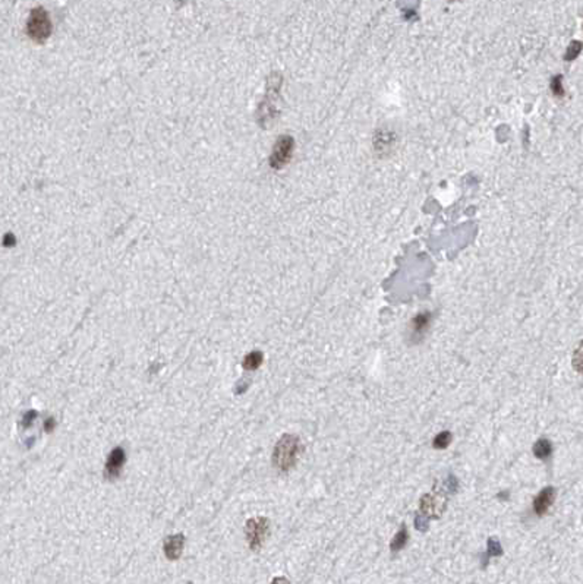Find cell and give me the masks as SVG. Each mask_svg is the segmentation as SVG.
<instances>
[{
  "label": "cell",
  "instance_id": "cell-1",
  "mask_svg": "<svg viewBox=\"0 0 583 584\" xmlns=\"http://www.w3.org/2000/svg\"><path fill=\"white\" fill-rule=\"evenodd\" d=\"M300 451V442L296 435L286 434L277 441L273 452V464L282 470L288 471L296 464L297 455Z\"/></svg>",
  "mask_w": 583,
  "mask_h": 584
},
{
  "label": "cell",
  "instance_id": "cell-2",
  "mask_svg": "<svg viewBox=\"0 0 583 584\" xmlns=\"http://www.w3.org/2000/svg\"><path fill=\"white\" fill-rule=\"evenodd\" d=\"M26 32L35 43H44L51 34V21L46 9L35 7L31 10L26 21Z\"/></svg>",
  "mask_w": 583,
  "mask_h": 584
},
{
  "label": "cell",
  "instance_id": "cell-3",
  "mask_svg": "<svg viewBox=\"0 0 583 584\" xmlns=\"http://www.w3.org/2000/svg\"><path fill=\"white\" fill-rule=\"evenodd\" d=\"M268 529H270V523L266 517H255L246 523L245 535H246L249 548L252 551H258L263 546V542L268 535Z\"/></svg>",
  "mask_w": 583,
  "mask_h": 584
},
{
  "label": "cell",
  "instance_id": "cell-4",
  "mask_svg": "<svg viewBox=\"0 0 583 584\" xmlns=\"http://www.w3.org/2000/svg\"><path fill=\"white\" fill-rule=\"evenodd\" d=\"M447 508V496L441 492H430L421 498L419 510L427 518H438Z\"/></svg>",
  "mask_w": 583,
  "mask_h": 584
},
{
  "label": "cell",
  "instance_id": "cell-5",
  "mask_svg": "<svg viewBox=\"0 0 583 584\" xmlns=\"http://www.w3.org/2000/svg\"><path fill=\"white\" fill-rule=\"evenodd\" d=\"M293 146H294V141L292 137H288V135L280 137L273 148V154L270 157V165L273 168L285 167L288 164V161L291 160Z\"/></svg>",
  "mask_w": 583,
  "mask_h": 584
},
{
  "label": "cell",
  "instance_id": "cell-6",
  "mask_svg": "<svg viewBox=\"0 0 583 584\" xmlns=\"http://www.w3.org/2000/svg\"><path fill=\"white\" fill-rule=\"evenodd\" d=\"M125 460H126V455H125L123 448H121V446L115 448L107 458V463L104 467V477L107 480H115L116 477H119L121 470L125 464Z\"/></svg>",
  "mask_w": 583,
  "mask_h": 584
},
{
  "label": "cell",
  "instance_id": "cell-7",
  "mask_svg": "<svg viewBox=\"0 0 583 584\" xmlns=\"http://www.w3.org/2000/svg\"><path fill=\"white\" fill-rule=\"evenodd\" d=\"M554 498H556V489L553 486L542 489L534 501V510H535L536 515L542 517L544 514H547V511L550 510V507L554 502Z\"/></svg>",
  "mask_w": 583,
  "mask_h": 584
},
{
  "label": "cell",
  "instance_id": "cell-8",
  "mask_svg": "<svg viewBox=\"0 0 583 584\" xmlns=\"http://www.w3.org/2000/svg\"><path fill=\"white\" fill-rule=\"evenodd\" d=\"M185 537L183 535H173L164 540V555L169 560H177L183 551Z\"/></svg>",
  "mask_w": 583,
  "mask_h": 584
},
{
  "label": "cell",
  "instance_id": "cell-9",
  "mask_svg": "<svg viewBox=\"0 0 583 584\" xmlns=\"http://www.w3.org/2000/svg\"><path fill=\"white\" fill-rule=\"evenodd\" d=\"M263 359H264L263 353H261L260 350H254V351L248 353V354L243 357L242 366H243V369H246V371H254V369L260 368V365L263 363Z\"/></svg>",
  "mask_w": 583,
  "mask_h": 584
},
{
  "label": "cell",
  "instance_id": "cell-10",
  "mask_svg": "<svg viewBox=\"0 0 583 584\" xmlns=\"http://www.w3.org/2000/svg\"><path fill=\"white\" fill-rule=\"evenodd\" d=\"M534 454L536 458L545 460L553 454V445L548 439L542 438L539 441H536V444L534 445Z\"/></svg>",
  "mask_w": 583,
  "mask_h": 584
},
{
  "label": "cell",
  "instance_id": "cell-11",
  "mask_svg": "<svg viewBox=\"0 0 583 584\" xmlns=\"http://www.w3.org/2000/svg\"><path fill=\"white\" fill-rule=\"evenodd\" d=\"M408 540H409L408 529L403 526V527L396 533V536L393 537V540H391V543H390V549H391L393 552H399V551H402V549L406 546Z\"/></svg>",
  "mask_w": 583,
  "mask_h": 584
},
{
  "label": "cell",
  "instance_id": "cell-12",
  "mask_svg": "<svg viewBox=\"0 0 583 584\" xmlns=\"http://www.w3.org/2000/svg\"><path fill=\"white\" fill-rule=\"evenodd\" d=\"M430 321H431V315H430L428 312L416 315V316L413 318V322H412L413 331H415V332H418V334L424 332V331L428 328V325H430Z\"/></svg>",
  "mask_w": 583,
  "mask_h": 584
},
{
  "label": "cell",
  "instance_id": "cell-13",
  "mask_svg": "<svg viewBox=\"0 0 583 584\" xmlns=\"http://www.w3.org/2000/svg\"><path fill=\"white\" fill-rule=\"evenodd\" d=\"M572 363H573V368L579 372V374H583V340L579 343V346L576 347V350H575V353H573V360H572Z\"/></svg>",
  "mask_w": 583,
  "mask_h": 584
},
{
  "label": "cell",
  "instance_id": "cell-14",
  "mask_svg": "<svg viewBox=\"0 0 583 584\" xmlns=\"http://www.w3.org/2000/svg\"><path fill=\"white\" fill-rule=\"evenodd\" d=\"M581 51H582V43L581 41H572L569 48H567V53H566L564 59L566 60H573V59H576L579 56Z\"/></svg>",
  "mask_w": 583,
  "mask_h": 584
},
{
  "label": "cell",
  "instance_id": "cell-15",
  "mask_svg": "<svg viewBox=\"0 0 583 584\" xmlns=\"http://www.w3.org/2000/svg\"><path fill=\"white\" fill-rule=\"evenodd\" d=\"M450 441H451V434L444 431V432L438 434L437 437L434 438V441H433V445H434V448L441 449V448H445V446L450 444Z\"/></svg>",
  "mask_w": 583,
  "mask_h": 584
},
{
  "label": "cell",
  "instance_id": "cell-16",
  "mask_svg": "<svg viewBox=\"0 0 583 584\" xmlns=\"http://www.w3.org/2000/svg\"><path fill=\"white\" fill-rule=\"evenodd\" d=\"M503 555V548L500 545V542L497 539H489L488 540V558L491 557H500Z\"/></svg>",
  "mask_w": 583,
  "mask_h": 584
},
{
  "label": "cell",
  "instance_id": "cell-17",
  "mask_svg": "<svg viewBox=\"0 0 583 584\" xmlns=\"http://www.w3.org/2000/svg\"><path fill=\"white\" fill-rule=\"evenodd\" d=\"M551 90H553L554 95H557V97H563L564 95V88H563V84H561V75H559V76H556L553 79Z\"/></svg>",
  "mask_w": 583,
  "mask_h": 584
},
{
  "label": "cell",
  "instance_id": "cell-18",
  "mask_svg": "<svg viewBox=\"0 0 583 584\" xmlns=\"http://www.w3.org/2000/svg\"><path fill=\"white\" fill-rule=\"evenodd\" d=\"M37 416H38V413H37L35 410H29V412H26V413L22 416V420H21L22 426H24V428H28V426H31V423H34V420L37 419Z\"/></svg>",
  "mask_w": 583,
  "mask_h": 584
},
{
  "label": "cell",
  "instance_id": "cell-19",
  "mask_svg": "<svg viewBox=\"0 0 583 584\" xmlns=\"http://www.w3.org/2000/svg\"><path fill=\"white\" fill-rule=\"evenodd\" d=\"M415 526H416V529H418V530H421V532L427 530V529H428V518H427V517H424L422 514L416 515Z\"/></svg>",
  "mask_w": 583,
  "mask_h": 584
},
{
  "label": "cell",
  "instance_id": "cell-20",
  "mask_svg": "<svg viewBox=\"0 0 583 584\" xmlns=\"http://www.w3.org/2000/svg\"><path fill=\"white\" fill-rule=\"evenodd\" d=\"M445 486H447V489H448L450 492H456V489H457V480H456V477H454V476H450L448 480H447V483H445Z\"/></svg>",
  "mask_w": 583,
  "mask_h": 584
},
{
  "label": "cell",
  "instance_id": "cell-21",
  "mask_svg": "<svg viewBox=\"0 0 583 584\" xmlns=\"http://www.w3.org/2000/svg\"><path fill=\"white\" fill-rule=\"evenodd\" d=\"M248 385H249V381H246V382H245V381L242 379V381H241V382L236 385V390H235V393H236V394H242L243 391H246Z\"/></svg>",
  "mask_w": 583,
  "mask_h": 584
},
{
  "label": "cell",
  "instance_id": "cell-22",
  "mask_svg": "<svg viewBox=\"0 0 583 584\" xmlns=\"http://www.w3.org/2000/svg\"><path fill=\"white\" fill-rule=\"evenodd\" d=\"M54 426H56V422H54L53 418H49V419L44 422V431H46V432H51V431L54 429Z\"/></svg>",
  "mask_w": 583,
  "mask_h": 584
},
{
  "label": "cell",
  "instance_id": "cell-23",
  "mask_svg": "<svg viewBox=\"0 0 583 584\" xmlns=\"http://www.w3.org/2000/svg\"><path fill=\"white\" fill-rule=\"evenodd\" d=\"M271 584H291V583H289V580H288V579H285V577H277V579H274V580H273V583Z\"/></svg>",
  "mask_w": 583,
  "mask_h": 584
}]
</instances>
